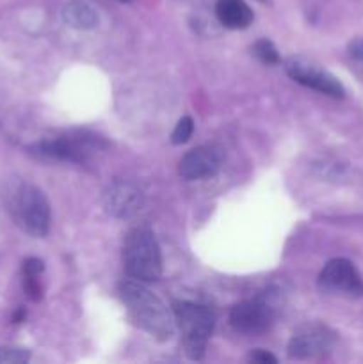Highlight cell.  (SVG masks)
Masks as SVG:
<instances>
[{"instance_id":"4fadbf2b","label":"cell","mask_w":363,"mask_h":364,"mask_svg":"<svg viewBox=\"0 0 363 364\" xmlns=\"http://www.w3.org/2000/svg\"><path fill=\"white\" fill-rule=\"evenodd\" d=\"M60 14H63L64 23L77 31H89L98 25V14L84 0H70L68 4H64Z\"/></svg>"},{"instance_id":"277c9868","label":"cell","mask_w":363,"mask_h":364,"mask_svg":"<svg viewBox=\"0 0 363 364\" xmlns=\"http://www.w3.org/2000/svg\"><path fill=\"white\" fill-rule=\"evenodd\" d=\"M125 270L130 279L153 283L162 274V258L155 235L148 228H135L127 235L123 247Z\"/></svg>"},{"instance_id":"8992f818","label":"cell","mask_w":363,"mask_h":364,"mask_svg":"<svg viewBox=\"0 0 363 364\" xmlns=\"http://www.w3.org/2000/svg\"><path fill=\"white\" fill-rule=\"evenodd\" d=\"M319 288L327 294L349 299L363 297V281L349 259L335 258L326 263L319 276Z\"/></svg>"},{"instance_id":"30bf717a","label":"cell","mask_w":363,"mask_h":364,"mask_svg":"<svg viewBox=\"0 0 363 364\" xmlns=\"http://www.w3.org/2000/svg\"><path fill=\"white\" fill-rule=\"evenodd\" d=\"M142 205V192L130 181H114L103 192V208L112 217H130Z\"/></svg>"},{"instance_id":"d6986e66","label":"cell","mask_w":363,"mask_h":364,"mask_svg":"<svg viewBox=\"0 0 363 364\" xmlns=\"http://www.w3.org/2000/svg\"><path fill=\"white\" fill-rule=\"evenodd\" d=\"M349 53H351L352 59L363 60V39L362 38L351 41V45H349Z\"/></svg>"},{"instance_id":"ac0fdd59","label":"cell","mask_w":363,"mask_h":364,"mask_svg":"<svg viewBox=\"0 0 363 364\" xmlns=\"http://www.w3.org/2000/svg\"><path fill=\"white\" fill-rule=\"evenodd\" d=\"M248 361L249 363H260V364H267V363L276 364L278 359L274 358L273 354H269L267 350H255L248 355Z\"/></svg>"},{"instance_id":"6da1fadb","label":"cell","mask_w":363,"mask_h":364,"mask_svg":"<svg viewBox=\"0 0 363 364\" xmlns=\"http://www.w3.org/2000/svg\"><path fill=\"white\" fill-rule=\"evenodd\" d=\"M2 201L13 223L23 233L43 238L50 230V203L34 183L21 178L7 180L2 188Z\"/></svg>"},{"instance_id":"7a4b0ae2","label":"cell","mask_w":363,"mask_h":364,"mask_svg":"<svg viewBox=\"0 0 363 364\" xmlns=\"http://www.w3.org/2000/svg\"><path fill=\"white\" fill-rule=\"evenodd\" d=\"M120 294L128 316L137 327L159 341H166L174 333V316L167 306L144 287L141 281L127 279L120 284Z\"/></svg>"},{"instance_id":"9a60e30c","label":"cell","mask_w":363,"mask_h":364,"mask_svg":"<svg viewBox=\"0 0 363 364\" xmlns=\"http://www.w3.org/2000/svg\"><path fill=\"white\" fill-rule=\"evenodd\" d=\"M192 132H194V121H192V117H182L177 123V127H174L173 134H171V142L173 144H184V142H187L191 139Z\"/></svg>"},{"instance_id":"2e32d148","label":"cell","mask_w":363,"mask_h":364,"mask_svg":"<svg viewBox=\"0 0 363 364\" xmlns=\"http://www.w3.org/2000/svg\"><path fill=\"white\" fill-rule=\"evenodd\" d=\"M31 359L27 348L18 347H2L0 348V363L6 364H23Z\"/></svg>"},{"instance_id":"ba28073f","label":"cell","mask_w":363,"mask_h":364,"mask_svg":"<svg viewBox=\"0 0 363 364\" xmlns=\"http://www.w3.org/2000/svg\"><path fill=\"white\" fill-rule=\"evenodd\" d=\"M335 333L326 326L312 323L295 331L288 341V358L298 359H317L331 352L335 345Z\"/></svg>"},{"instance_id":"ffe728a7","label":"cell","mask_w":363,"mask_h":364,"mask_svg":"<svg viewBox=\"0 0 363 364\" xmlns=\"http://www.w3.org/2000/svg\"><path fill=\"white\" fill-rule=\"evenodd\" d=\"M117 2H130V0H117Z\"/></svg>"},{"instance_id":"5b68a950","label":"cell","mask_w":363,"mask_h":364,"mask_svg":"<svg viewBox=\"0 0 363 364\" xmlns=\"http://www.w3.org/2000/svg\"><path fill=\"white\" fill-rule=\"evenodd\" d=\"M273 295H260L251 301L238 302L230 311V323L237 333L249 334H263L273 327L276 320V308L270 301Z\"/></svg>"},{"instance_id":"5bb4252c","label":"cell","mask_w":363,"mask_h":364,"mask_svg":"<svg viewBox=\"0 0 363 364\" xmlns=\"http://www.w3.org/2000/svg\"><path fill=\"white\" fill-rule=\"evenodd\" d=\"M253 53L258 60H262L263 64H278L280 63V53H278L276 46L269 41V39H258V41L253 45Z\"/></svg>"},{"instance_id":"52a82bcc","label":"cell","mask_w":363,"mask_h":364,"mask_svg":"<svg viewBox=\"0 0 363 364\" xmlns=\"http://www.w3.org/2000/svg\"><path fill=\"white\" fill-rule=\"evenodd\" d=\"M285 70H287L288 77L292 80H295L298 84L305 85V87L313 89V91H319L322 95L333 96V98H344L345 89L340 84L337 77L330 73V71L322 70L317 64L308 63L306 59L301 57H290V59L285 63Z\"/></svg>"},{"instance_id":"7c38bea8","label":"cell","mask_w":363,"mask_h":364,"mask_svg":"<svg viewBox=\"0 0 363 364\" xmlns=\"http://www.w3.org/2000/svg\"><path fill=\"white\" fill-rule=\"evenodd\" d=\"M216 16L221 25L231 31H238L251 25L253 11L244 0H217Z\"/></svg>"},{"instance_id":"3957f363","label":"cell","mask_w":363,"mask_h":364,"mask_svg":"<svg viewBox=\"0 0 363 364\" xmlns=\"http://www.w3.org/2000/svg\"><path fill=\"white\" fill-rule=\"evenodd\" d=\"M174 323L182 334V348L192 361H201L206 343L214 331L216 316L205 306L187 301H177L173 304Z\"/></svg>"},{"instance_id":"44dd1931","label":"cell","mask_w":363,"mask_h":364,"mask_svg":"<svg viewBox=\"0 0 363 364\" xmlns=\"http://www.w3.org/2000/svg\"><path fill=\"white\" fill-rule=\"evenodd\" d=\"M260 2H267V0H260Z\"/></svg>"},{"instance_id":"8fae6325","label":"cell","mask_w":363,"mask_h":364,"mask_svg":"<svg viewBox=\"0 0 363 364\" xmlns=\"http://www.w3.org/2000/svg\"><path fill=\"white\" fill-rule=\"evenodd\" d=\"M221 155L212 146H198L182 156L178 164V173L185 180H203L219 171Z\"/></svg>"},{"instance_id":"e0dca14e","label":"cell","mask_w":363,"mask_h":364,"mask_svg":"<svg viewBox=\"0 0 363 364\" xmlns=\"http://www.w3.org/2000/svg\"><path fill=\"white\" fill-rule=\"evenodd\" d=\"M23 290L31 301H41L43 287L39 284V274H23Z\"/></svg>"},{"instance_id":"9c48e42d","label":"cell","mask_w":363,"mask_h":364,"mask_svg":"<svg viewBox=\"0 0 363 364\" xmlns=\"http://www.w3.org/2000/svg\"><path fill=\"white\" fill-rule=\"evenodd\" d=\"M96 141L88 137H57V139H45L36 144H32L31 153L38 159L45 160H63V162H75L82 164L88 160L95 149Z\"/></svg>"}]
</instances>
